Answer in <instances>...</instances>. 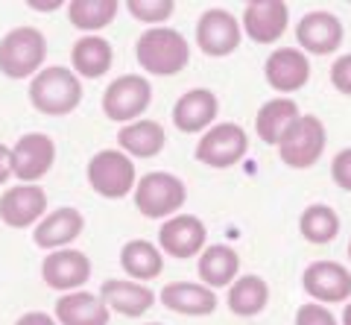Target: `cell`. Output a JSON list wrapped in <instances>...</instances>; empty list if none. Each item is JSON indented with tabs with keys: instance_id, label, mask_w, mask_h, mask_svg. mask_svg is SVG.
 Instances as JSON below:
<instances>
[{
	"instance_id": "1",
	"label": "cell",
	"mask_w": 351,
	"mask_h": 325,
	"mask_svg": "<svg viewBox=\"0 0 351 325\" xmlns=\"http://www.w3.org/2000/svg\"><path fill=\"white\" fill-rule=\"evenodd\" d=\"M27 94L36 112L50 117H64L82 103V82L73 73V68L53 64V68H41L32 77Z\"/></svg>"
},
{
	"instance_id": "2",
	"label": "cell",
	"mask_w": 351,
	"mask_h": 325,
	"mask_svg": "<svg viewBox=\"0 0 351 325\" xmlns=\"http://www.w3.org/2000/svg\"><path fill=\"white\" fill-rule=\"evenodd\" d=\"M135 59L152 77H173L188 68L191 62V45L182 32L170 27H152L135 45Z\"/></svg>"
},
{
	"instance_id": "3",
	"label": "cell",
	"mask_w": 351,
	"mask_h": 325,
	"mask_svg": "<svg viewBox=\"0 0 351 325\" xmlns=\"http://www.w3.org/2000/svg\"><path fill=\"white\" fill-rule=\"evenodd\" d=\"M47 59V38L36 27H15L0 38V73L9 80H29Z\"/></svg>"
},
{
	"instance_id": "4",
	"label": "cell",
	"mask_w": 351,
	"mask_h": 325,
	"mask_svg": "<svg viewBox=\"0 0 351 325\" xmlns=\"http://www.w3.org/2000/svg\"><path fill=\"white\" fill-rule=\"evenodd\" d=\"M132 200H135V208L144 217H149V220H161V217L170 220V217L179 214L184 200H188V188L173 173L156 170L138 179L135 191H132Z\"/></svg>"
},
{
	"instance_id": "5",
	"label": "cell",
	"mask_w": 351,
	"mask_h": 325,
	"mask_svg": "<svg viewBox=\"0 0 351 325\" xmlns=\"http://www.w3.org/2000/svg\"><path fill=\"white\" fill-rule=\"evenodd\" d=\"M325 144H328L325 123L316 115H299L278 141V156L287 167L304 170L322 158Z\"/></svg>"
},
{
	"instance_id": "6",
	"label": "cell",
	"mask_w": 351,
	"mask_h": 325,
	"mask_svg": "<svg viewBox=\"0 0 351 325\" xmlns=\"http://www.w3.org/2000/svg\"><path fill=\"white\" fill-rule=\"evenodd\" d=\"M88 185L106 200H123L138 185L135 161L120 149H100L88 161Z\"/></svg>"
},
{
	"instance_id": "7",
	"label": "cell",
	"mask_w": 351,
	"mask_h": 325,
	"mask_svg": "<svg viewBox=\"0 0 351 325\" xmlns=\"http://www.w3.org/2000/svg\"><path fill=\"white\" fill-rule=\"evenodd\" d=\"M149 103H152V85L147 77H141V73H123V77H117L103 94L106 117L123 123V126L141 121V115L149 108Z\"/></svg>"
},
{
	"instance_id": "8",
	"label": "cell",
	"mask_w": 351,
	"mask_h": 325,
	"mask_svg": "<svg viewBox=\"0 0 351 325\" xmlns=\"http://www.w3.org/2000/svg\"><path fill=\"white\" fill-rule=\"evenodd\" d=\"M249 153V135L240 123H214L196 144V158L208 167H234Z\"/></svg>"
},
{
	"instance_id": "9",
	"label": "cell",
	"mask_w": 351,
	"mask_h": 325,
	"mask_svg": "<svg viewBox=\"0 0 351 325\" xmlns=\"http://www.w3.org/2000/svg\"><path fill=\"white\" fill-rule=\"evenodd\" d=\"M240 38H243V27L226 9H208L199 18V24H196V45H199L205 56L214 59L232 56L240 47Z\"/></svg>"
},
{
	"instance_id": "10",
	"label": "cell",
	"mask_w": 351,
	"mask_h": 325,
	"mask_svg": "<svg viewBox=\"0 0 351 325\" xmlns=\"http://www.w3.org/2000/svg\"><path fill=\"white\" fill-rule=\"evenodd\" d=\"M240 27L255 45H276L290 27V9L284 0H252L246 3Z\"/></svg>"
},
{
	"instance_id": "11",
	"label": "cell",
	"mask_w": 351,
	"mask_h": 325,
	"mask_svg": "<svg viewBox=\"0 0 351 325\" xmlns=\"http://www.w3.org/2000/svg\"><path fill=\"white\" fill-rule=\"evenodd\" d=\"M53 161H56V144L44 132H29L18 138L12 147V176L21 179L24 185H32L41 176H47Z\"/></svg>"
},
{
	"instance_id": "12",
	"label": "cell",
	"mask_w": 351,
	"mask_h": 325,
	"mask_svg": "<svg viewBox=\"0 0 351 325\" xmlns=\"http://www.w3.org/2000/svg\"><path fill=\"white\" fill-rule=\"evenodd\" d=\"M302 287L319 305L351 299V273L337 261H313L302 276Z\"/></svg>"
},
{
	"instance_id": "13",
	"label": "cell",
	"mask_w": 351,
	"mask_h": 325,
	"mask_svg": "<svg viewBox=\"0 0 351 325\" xmlns=\"http://www.w3.org/2000/svg\"><path fill=\"white\" fill-rule=\"evenodd\" d=\"M41 278L59 293H73V290H82V285L91 278V261L80 249H56L44 258Z\"/></svg>"
},
{
	"instance_id": "14",
	"label": "cell",
	"mask_w": 351,
	"mask_h": 325,
	"mask_svg": "<svg viewBox=\"0 0 351 325\" xmlns=\"http://www.w3.org/2000/svg\"><path fill=\"white\" fill-rule=\"evenodd\" d=\"M263 77L272 91H281V97H287L304 88L311 80V59L299 47H278L269 53L267 64H263Z\"/></svg>"
},
{
	"instance_id": "15",
	"label": "cell",
	"mask_w": 351,
	"mask_h": 325,
	"mask_svg": "<svg viewBox=\"0 0 351 325\" xmlns=\"http://www.w3.org/2000/svg\"><path fill=\"white\" fill-rule=\"evenodd\" d=\"M205 237L208 229L199 217L193 214H176L170 220H164L161 232H158V249L173 258H191V255H202L205 249Z\"/></svg>"
},
{
	"instance_id": "16",
	"label": "cell",
	"mask_w": 351,
	"mask_h": 325,
	"mask_svg": "<svg viewBox=\"0 0 351 325\" xmlns=\"http://www.w3.org/2000/svg\"><path fill=\"white\" fill-rule=\"evenodd\" d=\"M343 21L331 12H307L299 24H295V41H299L302 53H313V56H328V53L339 50L343 45Z\"/></svg>"
},
{
	"instance_id": "17",
	"label": "cell",
	"mask_w": 351,
	"mask_h": 325,
	"mask_svg": "<svg viewBox=\"0 0 351 325\" xmlns=\"http://www.w3.org/2000/svg\"><path fill=\"white\" fill-rule=\"evenodd\" d=\"M47 211V193L38 185H15L0 197V220L9 229H29L38 226Z\"/></svg>"
},
{
	"instance_id": "18",
	"label": "cell",
	"mask_w": 351,
	"mask_h": 325,
	"mask_svg": "<svg viewBox=\"0 0 351 325\" xmlns=\"http://www.w3.org/2000/svg\"><path fill=\"white\" fill-rule=\"evenodd\" d=\"M158 299L167 311L184 313V317H211L219 305L217 290L205 287L202 281H170L161 287Z\"/></svg>"
},
{
	"instance_id": "19",
	"label": "cell",
	"mask_w": 351,
	"mask_h": 325,
	"mask_svg": "<svg viewBox=\"0 0 351 325\" xmlns=\"http://www.w3.org/2000/svg\"><path fill=\"white\" fill-rule=\"evenodd\" d=\"M219 112V100L214 91L208 88H193L184 91L173 106V123L179 132L184 135H196V132H208L217 121Z\"/></svg>"
},
{
	"instance_id": "20",
	"label": "cell",
	"mask_w": 351,
	"mask_h": 325,
	"mask_svg": "<svg viewBox=\"0 0 351 325\" xmlns=\"http://www.w3.org/2000/svg\"><path fill=\"white\" fill-rule=\"evenodd\" d=\"M82 229H85L82 211L73 208V205H62V208L41 217V223L36 226V232H32V241H36L38 249L56 252V249L71 246L76 237L82 234Z\"/></svg>"
},
{
	"instance_id": "21",
	"label": "cell",
	"mask_w": 351,
	"mask_h": 325,
	"mask_svg": "<svg viewBox=\"0 0 351 325\" xmlns=\"http://www.w3.org/2000/svg\"><path fill=\"white\" fill-rule=\"evenodd\" d=\"M100 299L106 302L108 311L123 313V317L135 320V317H144V313L152 308L156 293H152V287L141 285V281L108 278V281H103V287H100Z\"/></svg>"
},
{
	"instance_id": "22",
	"label": "cell",
	"mask_w": 351,
	"mask_h": 325,
	"mask_svg": "<svg viewBox=\"0 0 351 325\" xmlns=\"http://www.w3.org/2000/svg\"><path fill=\"white\" fill-rule=\"evenodd\" d=\"M59 325H108L112 320V311L106 308V302L97 293H88V290H73V293H64L56 302V311H53Z\"/></svg>"
},
{
	"instance_id": "23",
	"label": "cell",
	"mask_w": 351,
	"mask_h": 325,
	"mask_svg": "<svg viewBox=\"0 0 351 325\" xmlns=\"http://www.w3.org/2000/svg\"><path fill=\"white\" fill-rule=\"evenodd\" d=\"M117 144H120V153H126L129 158H152L164 149L167 135H164V126L158 121L141 117V121H135V123L120 126Z\"/></svg>"
},
{
	"instance_id": "24",
	"label": "cell",
	"mask_w": 351,
	"mask_h": 325,
	"mask_svg": "<svg viewBox=\"0 0 351 325\" xmlns=\"http://www.w3.org/2000/svg\"><path fill=\"white\" fill-rule=\"evenodd\" d=\"M299 117V106H295L293 97H272L258 108L255 117V132L263 144H276L284 138V132L290 129V123Z\"/></svg>"
},
{
	"instance_id": "25",
	"label": "cell",
	"mask_w": 351,
	"mask_h": 325,
	"mask_svg": "<svg viewBox=\"0 0 351 325\" xmlns=\"http://www.w3.org/2000/svg\"><path fill=\"white\" fill-rule=\"evenodd\" d=\"M240 273V258L232 246H223V243H214V246H205L202 255H199V278L205 287H232L234 278Z\"/></svg>"
},
{
	"instance_id": "26",
	"label": "cell",
	"mask_w": 351,
	"mask_h": 325,
	"mask_svg": "<svg viewBox=\"0 0 351 325\" xmlns=\"http://www.w3.org/2000/svg\"><path fill=\"white\" fill-rule=\"evenodd\" d=\"M112 59H114V50L100 36H85L76 41L71 50L73 73L76 77H85V80H100L103 73L112 68Z\"/></svg>"
},
{
	"instance_id": "27",
	"label": "cell",
	"mask_w": 351,
	"mask_h": 325,
	"mask_svg": "<svg viewBox=\"0 0 351 325\" xmlns=\"http://www.w3.org/2000/svg\"><path fill=\"white\" fill-rule=\"evenodd\" d=\"M120 267L132 276V281H141V285H144V281L161 276L164 255L156 243L141 241L138 237V241H129V243H123V249H120Z\"/></svg>"
},
{
	"instance_id": "28",
	"label": "cell",
	"mask_w": 351,
	"mask_h": 325,
	"mask_svg": "<svg viewBox=\"0 0 351 325\" xmlns=\"http://www.w3.org/2000/svg\"><path fill=\"white\" fill-rule=\"evenodd\" d=\"M269 302V285L261 276H237L228 287L226 305L237 317H258Z\"/></svg>"
},
{
	"instance_id": "29",
	"label": "cell",
	"mask_w": 351,
	"mask_h": 325,
	"mask_svg": "<svg viewBox=\"0 0 351 325\" xmlns=\"http://www.w3.org/2000/svg\"><path fill=\"white\" fill-rule=\"evenodd\" d=\"M299 232L307 243H331L334 237L339 234V214L331 208V205H307L299 217Z\"/></svg>"
},
{
	"instance_id": "30",
	"label": "cell",
	"mask_w": 351,
	"mask_h": 325,
	"mask_svg": "<svg viewBox=\"0 0 351 325\" xmlns=\"http://www.w3.org/2000/svg\"><path fill=\"white\" fill-rule=\"evenodd\" d=\"M120 12V3L117 0H71L68 3V18L76 29H85V32H94L108 27Z\"/></svg>"
},
{
	"instance_id": "31",
	"label": "cell",
	"mask_w": 351,
	"mask_h": 325,
	"mask_svg": "<svg viewBox=\"0 0 351 325\" xmlns=\"http://www.w3.org/2000/svg\"><path fill=\"white\" fill-rule=\"evenodd\" d=\"M126 9L135 21L152 29V27H164V21H170V15L176 12V3L173 0H129Z\"/></svg>"
},
{
	"instance_id": "32",
	"label": "cell",
	"mask_w": 351,
	"mask_h": 325,
	"mask_svg": "<svg viewBox=\"0 0 351 325\" xmlns=\"http://www.w3.org/2000/svg\"><path fill=\"white\" fill-rule=\"evenodd\" d=\"M295 325H339V322L328 305L304 302V305H299V311H295Z\"/></svg>"
},
{
	"instance_id": "33",
	"label": "cell",
	"mask_w": 351,
	"mask_h": 325,
	"mask_svg": "<svg viewBox=\"0 0 351 325\" xmlns=\"http://www.w3.org/2000/svg\"><path fill=\"white\" fill-rule=\"evenodd\" d=\"M331 85H334L339 94L351 97V53L339 56V59L331 64Z\"/></svg>"
},
{
	"instance_id": "34",
	"label": "cell",
	"mask_w": 351,
	"mask_h": 325,
	"mask_svg": "<svg viewBox=\"0 0 351 325\" xmlns=\"http://www.w3.org/2000/svg\"><path fill=\"white\" fill-rule=\"evenodd\" d=\"M331 179L337 182L343 191H351V147L339 149L331 161Z\"/></svg>"
},
{
	"instance_id": "35",
	"label": "cell",
	"mask_w": 351,
	"mask_h": 325,
	"mask_svg": "<svg viewBox=\"0 0 351 325\" xmlns=\"http://www.w3.org/2000/svg\"><path fill=\"white\" fill-rule=\"evenodd\" d=\"M15 325H59L56 317H50V313H44V311H27L24 317H18Z\"/></svg>"
},
{
	"instance_id": "36",
	"label": "cell",
	"mask_w": 351,
	"mask_h": 325,
	"mask_svg": "<svg viewBox=\"0 0 351 325\" xmlns=\"http://www.w3.org/2000/svg\"><path fill=\"white\" fill-rule=\"evenodd\" d=\"M9 176H12V149L0 144V185H6Z\"/></svg>"
},
{
	"instance_id": "37",
	"label": "cell",
	"mask_w": 351,
	"mask_h": 325,
	"mask_svg": "<svg viewBox=\"0 0 351 325\" xmlns=\"http://www.w3.org/2000/svg\"><path fill=\"white\" fill-rule=\"evenodd\" d=\"M62 3L59 0H53V3H36V0H32L29 3V9H36V12H53V9H59Z\"/></svg>"
},
{
	"instance_id": "38",
	"label": "cell",
	"mask_w": 351,
	"mask_h": 325,
	"mask_svg": "<svg viewBox=\"0 0 351 325\" xmlns=\"http://www.w3.org/2000/svg\"><path fill=\"white\" fill-rule=\"evenodd\" d=\"M339 325H351V302H346V308H343V320H339Z\"/></svg>"
},
{
	"instance_id": "39",
	"label": "cell",
	"mask_w": 351,
	"mask_h": 325,
	"mask_svg": "<svg viewBox=\"0 0 351 325\" xmlns=\"http://www.w3.org/2000/svg\"><path fill=\"white\" fill-rule=\"evenodd\" d=\"M348 261H351V241H348Z\"/></svg>"
},
{
	"instance_id": "40",
	"label": "cell",
	"mask_w": 351,
	"mask_h": 325,
	"mask_svg": "<svg viewBox=\"0 0 351 325\" xmlns=\"http://www.w3.org/2000/svg\"><path fill=\"white\" fill-rule=\"evenodd\" d=\"M149 325H161V322H149Z\"/></svg>"
}]
</instances>
